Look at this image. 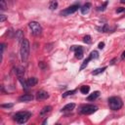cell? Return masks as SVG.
<instances>
[{
    "instance_id": "obj_8",
    "label": "cell",
    "mask_w": 125,
    "mask_h": 125,
    "mask_svg": "<svg viewBox=\"0 0 125 125\" xmlns=\"http://www.w3.org/2000/svg\"><path fill=\"white\" fill-rule=\"evenodd\" d=\"M49 98V94L43 91V90H40L37 92L36 94V99L37 100H45V99H48Z\"/></svg>"
},
{
    "instance_id": "obj_3",
    "label": "cell",
    "mask_w": 125,
    "mask_h": 125,
    "mask_svg": "<svg viewBox=\"0 0 125 125\" xmlns=\"http://www.w3.org/2000/svg\"><path fill=\"white\" fill-rule=\"evenodd\" d=\"M109 105L110 108L112 110H120L123 106V102L119 97H111L109 99Z\"/></svg>"
},
{
    "instance_id": "obj_21",
    "label": "cell",
    "mask_w": 125,
    "mask_h": 125,
    "mask_svg": "<svg viewBox=\"0 0 125 125\" xmlns=\"http://www.w3.org/2000/svg\"><path fill=\"white\" fill-rule=\"evenodd\" d=\"M97 29L101 32H106L109 30V27H108V25H105V26L101 27H97Z\"/></svg>"
},
{
    "instance_id": "obj_23",
    "label": "cell",
    "mask_w": 125,
    "mask_h": 125,
    "mask_svg": "<svg viewBox=\"0 0 125 125\" xmlns=\"http://www.w3.org/2000/svg\"><path fill=\"white\" fill-rule=\"evenodd\" d=\"M0 8H1V10H6V8H7L6 0H0Z\"/></svg>"
},
{
    "instance_id": "obj_9",
    "label": "cell",
    "mask_w": 125,
    "mask_h": 125,
    "mask_svg": "<svg viewBox=\"0 0 125 125\" xmlns=\"http://www.w3.org/2000/svg\"><path fill=\"white\" fill-rule=\"evenodd\" d=\"M33 100V96L30 94H25L23 95V96H21L19 98V101L20 102H30V101Z\"/></svg>"
},
{
    "instance_id": "obj_22",
    "label": "cell",
    "mask_w": 125,
    "mask_h": 125,
    "mask_svg": "<svg viewBox=\"0 0 125 125\" xmlns=\"http://www.w3.org/2000/svg\"><path fill=\"white\" fill-rule=\"evenodd\" d=\"M76 92V90H70V91H67L65 93L63 94V98H67L68 96H70V95H73Z\"/></svg>"
},
{
    "instance_id": "obj_27",
    "label": "cell",
    "mask_w": 125,
    "mask_h": 125,
    "mask_svg": "<svg viewBox=\"0 0 125 125\" xmlns=\"http://www.w3.org/2000/svg\"><path fill=\"white\" fill-rule=\"evenodd\" d=\"M6 20H7V17L5 15H0V23H4Z\"/></svg>"
},
{
    "instance_id": "obj_31",
    "label": "cell",
    "mask_w": 125,
    "mask_h": 125,
    "mask_svg": "<svg viewBox=\"0 0 125 125\" xmlns=\"http://www.w3.org/2000/svg\"><path fill=\"white\" fill-rule=\"evenodd\" d=\"M5 47H6V44L5 43H2L1 44V54H3V52L5 50Z\"/></svg>"
},
{
    "instance_id": "obj_6",
    "label": "cell",
    "mask_w": 125,
    "mask_h": 125,
    "mask_svg": "<svg viewBox=\"0 0 125 125\" xmlns=\"http://www.w3.org/2000/svg\"><path fill=\"white\" fill-rule=\"evenodd\" d=\"M78 8H79L78 5H72V6H70V7L67 8L65 10L62 11L61 15H63V16H68L70 14H73V13H75L77 10H78Z\"/></svg>"
},
{
    "instance_id": "obj_10",
    "label": "cell",
    "mask_w": 125,
    "mask_h": 125,
    "mask_svg": "<svg viewBox=\"0 0 125 125\" xmlns=\"http://www.w3.org/2000/svg\"><path fill=\"white\" fill-rule=\"evenodd\" d=\"M15 73L17 74L18 77H22L23 74H25V68L23 67H17L15 68Z\"/></svg>"
},
{
    "instance_id": "obj_19",
    "label": "cell",
    "mask_w": 125,
    "mask_h": 125,
    "mask_svg": "<svg viewBox=\"0 0 125 125\" xmlns=\"http://www.w3.org/2000/svg\"><path fill=\"white\" fill-rule=\"evenodd\" d=\"M57 7H58V2L56 1V0H53V1L50 2V4H49V9L50 10H55Z\"/></svg>"
},
{
    "instance_id": "obj_15",
    "label": "cell",
    "mask_w": 125,
    "mask_h": 125,
    "mask_svg": "<svg viewBox=\"0 0 125 125\" xmlns=\"http://www.w3.org/2000/svg\"><path fill=\"white\" fill-rule=\"evenodd\" d=\"M16 39H17L18 42L23 40V32L22 29H19V30L16 32Z\"/></svg>"
},
{
    "instance_id": "obj_34",
    "label": "cell",
    "mask_w": 125,
    "mask_h": 125,
    "mask_svg": "<svg viewBox=\"0 0 125 125\" xmlns=\"http://www.w3.org/2000/svg\"><path fill=\"white\" fill-rule=\"evenodd\" d=\"M122 59H125V51L122 53Z\"/></svg>"
},
{
    "instance_id": "obj_20",
    "label": "cell",
    "mask_w": 125,
    "mask_h": 125,
    "mask_svg": "<svg viewBox=\"0 0 125 125\" xmlns=\"http://www.w3.org/2000/svg\"><path fill=\"white\" fill-rule=\"evenodd\" d=\"M89 91H90V87H89L88 85H84V86H82L80 88V92L82 94H88Z\"/></svg>"
},
{
    "instance_id": "obj_16",
    "label": "cell",
    "mask_w": 125,
    "mask_h": 125,
    "mask_svg": "<svg viewBox=\"0 0 125 125\" xmlns=\"http://www.w3.org/2000/svg\"><path fill=\"white\" fill-rule=\"evenodd\" d=\"M99 96H100V92H99V91H95V92H93V93L90 95V96L87 97V100H88V101H94V100H96Z\"/></svg>"
},
{
    "instance_id": "obj_32",
    "label": "cell",
    "mask_w": 125,
    "mask_h": 125,
    "mask_svg": "<svg viewBox=\"0 0 125 125\" xmlns=\"http://www.w3.org/2000/svg\"><path fill=\"white\" fill-rule=\"evenodd\" d=\"M98 47H99L100 49H103L104 47H105V43H104V42H100L99 45H98Z\"/></svg>"
},
{
    "instance_id": "obj_14",
    "label": "cell",
    "mask_w": 125,
    "mask_h": 125,
    "mask_svg": "<svg viewBox=\"0 0 125 125\" xmlns=\"http://www.w3.org/2000/svg\"><path fill=\"white\" fill-rule=\"evenodd\" d=\"M75 108V105L74 104H68V105H65L64 108L62 109V111H70V110H72L73 109Z\"/></svg>"
},
{
    "instance_id": "obj_18",
    "label": "cell",
    "mask_w": 125,
    "mask_h": 125,
    "mask_svg": "<svg viewBox=\"0 0 125 125\" xmlns=\"http://www.w3.org/2000/svg\"><path fill=\"white\" fill-rule=\"evenodd\" d=\"M91 60H92V58H91L90 56H89V57H88V58L86 59V60H85L84 62H83V64H81V67H80V70H83V69H84V68H85L87 67V64H88V63H89V62H90Z\"/></svg>"
},
{
    "instance_id": "obj_4",
    "label": "cell",
    "mask_w": 125,
    "mask_h": 125,
    "mask_svg": "<svg viewBox=\"0 0 125 125\" xmlns=\"http://www.w3.org/2000/svg\"><path fill=\"white\" fill-rule=\"evenodd\" d=\"M98 110V108L96 106H93V105H85V106H82L80 108V114H92L94 112H96Z\"/></svg>"
},
{
    "instance_id": "obj_33",
    "label": "cell",
    "mask_w": 125,
    "mask_h": 125,
    "mask_svg": "<svg viewBox=\"0 0 125 125\" xmlns=\"http://www.w3.org/2000/svg\"><path fill=\"white\" fill-rule=\"evenodd\" d=\"M116 61H117V59H114V60H112V61L110 62V64H114Z\"/></svg>"
},
{
    "instance_id": "obj_25",
    "label": "cell",
    "mask_w": 125,
    "mask_h": 125,
    "mask_svg": "<svg viewBox=\"0 0 125 125\" xmlns=\"http://www.w3.org/2000/svg\"><path fill=\"white\" fill-rule=\"evenodd\" d=\"M84 42L85 43H88V44L91 43V37L89 36V35H86V36L84 37Z\"/></svg>"
},
{
    "instance_id": "obj_26",
    "label": "cell",
    "mask_w": 125,
    "mask_h": 125,
    "mask_svg": "<svg viewBox=\"0 0 125 125\" xmlns=\"http://www.w3.org/2000/svg\"><path fill=\"white\" fill-rule=\"evenodd\" d=\"M106 5H108V2H105L103 6H101V7H98V10H99V11H104V10L106 9Z\"/></svg>"
},
{
    "instance_id": "obj_7",
    "label": "cell",
    "mask_w": 125,
    "mask_h": 125,
    "mask_svg": "<svg viewBox=\"0 0 125 125\" xmlns=\"http://www.w3.org/2000/svg\"><path fill=\"white\" fill-rule=\"evenodd\" d=\"M71 51H74L75 53V58L78 59V60H80V59L83 58V48L81 46H72L70 48Z\"/></svg>"
},
{
    "instance_id": "obj_11",
    "label": "cell",
    "mask_w": 125,
    "mask_h": 125,
    "mask_svg": "<svg viewBox=\"0 0 125 125\" xmlns=\"http://www.w3.org/2000/svg\"><path fill=\"white\" fill-rule=\"evenodd\" d=\"M27 84L29 87H31V86H34V85H36L37 83H38V79L36 78V77H30V78H28L27 80Z\"/></svg>"
},
{
    "instance_id": "obj_1",
    "label": "cell",
    "mask_w": 125,
    "mask_h": 125,
    "mask_svg": "<svg viewBox=\"0 0 125 125\" xmlns=\"http://www.w3.org/2000/svg\"><path fill=\"white\" fill-rule=\"evenodd\" d=\"M29 41L27 39H25L22 41V44H21V50H20V53H21V59H22V62L25 63L27 58H28V55H29Z\"/></svg>"
},
{
    "instance_id": "obj_13",
    "label": "cell",
    "mask_w": 125,
    "mask_h": 125,
    "mask_svg": "<svg viewBox=\"0 0 125 125\" xmlns=\"http://www.w3.org/2000/svg\"><path fill=\"white\" fill-rule=\"evenodd\" d=\"M52 110V106H44V108L40 110V115L41 116H43V115H45L46 114H48V112H50Z\"/></svg>"
},
{
    "instance_id": "obj_35",
    "label": "cell",
    "mask_w": 125,
    "mask_h": 125,
    "mask_svg": "<svg viewBox=\"0 0 125 125\" xmlns=\"http://www.w3.org/2000/svg\"><path fill=\"white\" fill-rule=\"evenodd\" d=\"M120 2H121L122 4H125V0H120Z\"/></svg>"
},
{
    "instance_id": "obj_36",
    "label": "cell",
    "mask_w": 125,
    "mask_h": 125,
    "mask_svg": "<svg viewBox=\"0 0 125 125\" xmlns=\"http://www.w3.org/2000/svg\"><path fill=\"white\" fill-rule=\"evenodd\" d=\"M46 123H47V119H46V120H44V121H43V124H46Z\"/></svg>"
},
{
    "instance_id": "obj_12",
    "label": "cell",
    "mask_w": 125,
    "mask_h": 125,
    "mask_svg": "<svg viewBox=\"0 0 125 125\" xmlns=\"http://www.w3.org/2000/svg\"><path fill=\"white\" fill-rule=\"evenodd\" d=\"M90 8H91V4L90 3H86L85 5H83L82 7L80 8L81 13L82 14H87L88 12H89V10H90Z\"/></svg>"
},
{
    "instance_id": "obj_17",
    "label": "cell",
    "mask_w": 125,
    "mask_h": 125,
    "mask_svg": "<svg viewBox=\"0 0 125 125\" xmlns=\"http://www.w3.org/2000/svg\"><path fill=\"white\" fill-rule=\"evenodd\" d=\"M106 69V67H104V68H97V69H95L93 72H92V74L93 75H97V74H100V73H102V72H104V71Z\"/></svg>"
},
{
    "instance_id": "obj_28",
    "label": "cell",
    "mask_w": 125,
    "mask_h": 125,
    "mask_svg": "<svg viewBox=\"0 0 125 125\" xmlns=\"http://www.w3.org/2000/svg\"><path fill=\"white\" fill-rule=\"evenodd\" d=\"M2 108H6V109H9V108H12L13 106V104H3L1 105Z\"/></svg>"
},
{
    "instance_id": "obj_30",
    "label": "cell",
    "mask_w": 125,
    "mask_h": 125,
    "mask_svg": "<svg viewBox=\"0 0 125 125\" xmlns=\"http://www.w3.org/2000/svg\"><path fill=\"white\" fill-rule=\"evenodd\" d=\"M124 11H125V8L120 7V8H117L116 9V13H122V12H124Z\"/></svg>"
},
{
    "instance_id": "obj_29",
    "label": "cell",
    "mask_w": 125,
    "mask_h": 125,
    "mask_svg": "<svg viewBox=\"0 0 125 125\" xmlns=\"http://www.w3.org/2000/svg\"><path fill=\"white\" fill-rule=\"evenodd\" d=\"M38 65H39V68H40L41 69H43V70L45 69V64H44L43 62H40V63L38 64Z\"/></svg>"
},
{
    "instance_id": "obj_2",
    "label": "cell",
    "mask_w": 125,
    "mask_h": 125,
    "mask_svg": "<svg viewBox=\"0 0 125 125\" xmlns=\"http://www.w3.org/2000/svg\"><path fill=\"white\" fill-rule=\"evenodd\" d=\"M30 116L31 114L28 111H19L14 115V120L19 124H23L29 119Z\"/></svg>"
},
{
    "instance_id": "obj_5",
    "label": "cell",
    "mask_w": 125,
    "mask_h": 125,
    "mask_svg": "<svg viewBox=\"0 0 125 125\" xmlns=\"http://www.w3.org/2000/svg\"><path fill=\"white\" fill-rule=\"evenodd\" d=\"M28 27L31 29V32L34 35H39L42 32V27L37 22H30L28 23Z\"/></svg>"
},
{
    "instance_id": "obj_24",
    "label": "cell",
    "mask_w": 125,
    "mask_h": 125,
    "mask_svg": "<svg viewBox=\"0 0 125 125\" xmlns=\"http://www.w3.org/2000/svg\"><path fill=\"white\" fill-rule=\"evenodd\" d=\"M90 57L92 58V60H93V59H97L99 57V53L97 51H93L91 54H90Z\"/></svg>"
}]
</instances>
